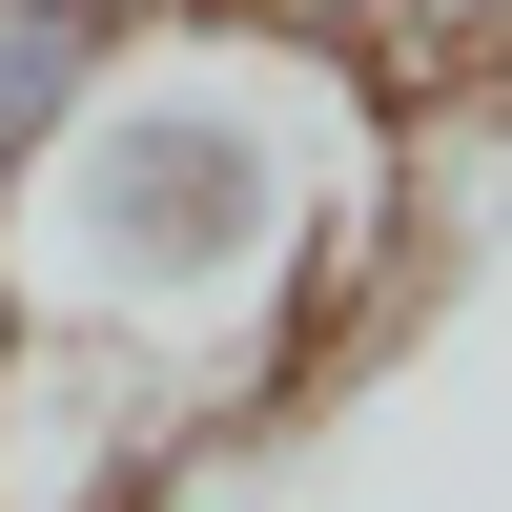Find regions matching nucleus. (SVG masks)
I'll use <instances>...</instances> for the list:
<instances>
[{"label": "nucleus", "mask_w": 512, "mask_h": 512, "mask_svg": "<svg viewBox=\"0 0 512 512\" xmlns=\"http://www.w3.org/2000/svg\"><path fill=\"white\" fill-rule=\"evenodd\" d=\"M390 205V82L328 41H246V21H164L82 82V123L41 144V185L0 205L21 308L123 328L144 369H185V410L226 431L369 267Z\"/></svg>", "instance_id": "f257e3e1"}, {"label": "nucleus", "mask_w": 512, "mask_h": 512, "mask_svg": "<svg viewBox=\"0 0 512 512\" xmlns=\"http://www.w3.org/2000/svg\"><path fill=\"white\" fill-rule=\"evenodd\" d=\"M82 82H103V41H62V21H21V0H0V205L41 185V144L82 123Z\"/></svg>", "instance_id": "f03ea898"}, {"label": "nucleus", "mask_w": 512, "mask_h": 512, "mask_svg": "<svg viewBox=\"0 0 512 512\" xmlns=\"http://www.w3.org/2000/svg\"><path fill=\"white\" fill-rule=\"evenodd\" d=\"M205 21H246V41H328V62H390L410 0H205Z\"/></svg>", "instance_id": "7ed1b4c3"}, {"label": "nucleus", "mask_w": 512, "mask_h": 512, "mask_svg": "<svg viewBox=\"0 0 512 512\" xmlns=\"http://www.w3.org/2000/svg\"><path fill=\"white\" fill-rule=\"evenodd\" d=\"M21 21H62V41H103V62H123V41H164V21H205V0H21Z\"/></svg>", "instance_id": "20e7f679"}, {"label": "nucleus", "mask_w": 512, "mask_h": 512, "mask_svg": "<svg viewBox=\"0 0 512 512\" xmlns=\"http://www.w3.org/2000/svg\"><path fill=\"white\" fill-rule=\"evenodd\" d=\"M21 328H41V308H21V267H0V431H21Z\"/></svg>", "instance_id": "39448f33"}]
</instances>
